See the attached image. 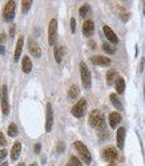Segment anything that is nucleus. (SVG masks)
I'll use <instances>...</instances> for the list:
<instances>
[{
	"instance_id": "f257e3e1",
	"label": "nucleus",
	"mask_w": 145,
	"mask_h": 166,
	"mask_svg": "<svg viewBox=\"0 0 145 166\" xmlns=\"http://www.w3.org/2000/svg\"><path fill=\"white\" fill-rule=\"evenodd\" d=\"M89 125L93 126V128L99 129V130H105V121H104V117L101 114L100 110H95L91 112L89 114Z\"/></svg>"
},
{
	"instance_id": "f03ea898",
	"label": "nucleus",
	"mask_w": 145,
	"mask_h": 166,
	"mask_svg": "<svg viewBox=\"0 0 145 166\" xmlns=\"http://www.w3.org/2000/svg\"><path fill=\"white\" fill-rule=\"evenodd\" d=\"M75 148H76L77 153L80 154V158L83 159L84 164L89 165L91 162H92V155H91V153H89V150H88V148H87V146L84 145L81 141H76V142H75Z\"/></svg>"
},
{
	"instance_id": "7ed1b4c3",
	"label": "nucleus",
	"mask_w": 145,
	"mask_h": 166,
	"mask_svg": "<svg viewBox=\"0 0 145 166\" xmlns=\"http://www.w3.org/2000/svg\"><path fill=\"white\" fill-rule=\"evenodd\" d=\"M80 75H81V81L83 86L85 89H89L92 85V76H91V71L88 69V66L84 61L80 62Z\"/></svg>"
},
{
	"instance_id": "20e7f679",
	"label": "nucleus",
	"mask_w": 145,
	"mask_h": 166,
	"mask_svg": "<svg viewBox=\"0 0 145 166\" xmlns=\"http://www.w3.org/2000/svg\"><path fill=\"white\" fill-rule=\"evenodd\" d=\"M71 112H72V114L75 116L76 118H81L87 112V100L81 98L80 101H77L76 104L73 105V108H72V110Z\"/></svg>"
},
{
	"instance_id": "39448f33",
	"label": "nucleus",
	"mask_w": 145,
	"mask_h": 166,
	"mask_svg": "<svg viewBox=\"0 0 145 166\" xmlns=\"http://www.w3.org/2000/svg\"><path fill=\"white\" fill-rule=\"evenodd\" d=\"M15 9H16V3L13 0L7 2V4L4 7V11H3V18L5 21H11L15 18Z\"/></svg>"
},
{
	"instance_id": "423d86ee",
	"label": "nucleus",
	"mask_w": 145,
	"mask_h": 166,
	"mask_svg": "<svg viewBox=\"0 0 145 166\" xmlns=\"http://www.w3.org/2000/svg\"><path fill=\"white\" fill-rule=\"evenodd\" d=\"M56 36H57V20L52 19L49 21V27H48V41H49V45H55L56 44Z\"/></svg>"
},
{
	"instance_id": "0eeeda50",
	"label": "nucleus",
	"mask_w": 145,
	"mask_h": 166,
	"mask_svg": "<svg viewBox=\"0 0 145 166\" xmlns=\"http://www.w3.org/2000/svg\"><path fill=\"white\" fill-rule=\"evenodd\" d=\"M53 126V109L52 104H47V117H45V132H51Z\"/></svg>"
},
{
	"instance_id": "6e6552de",
	"label": "nucleus",
	"mask_w": 145,
	"mask_h": 166,
	"mask_svg": "<svg viewBox=\"0 0 145 166\" xmlns=\"http://www.w3.org/2000/svg\"><path fill=\"white\" fill-rule=\"evenodd\" d=\"M117 155H119V153H117V150L114 148H112V146L104 149V152H103V158L105 159L107 162H113L114 159H117Z\"/></svg>"
},
{
	"instance_id": "1a4fd4ad",
	"label": "nucleus",
	"mask_w": 145,
	"mask_h": 166,
	"mask_svg": "<svg viewBox=\"0 0 145 166\" xmlns=\"http://www.w3.org/2000/svg\"><path fill=\"white\" fill-rule=\"evenodd\" d=\"M3 92V97L0 98L2 100V112L3 114H9V104H8V93H7V85H3L2 88Z\"/></svg>"
},
{
	"instance_id": "9d476101",
	"label": "nucleus",
	"mask_w": 145,
	"mask_h": 166,
	"mask_svg": "<svg viewBox=\"0 0 145 166\" xmlns=\"http://www.w3.org/2000/svg\"><path fill=\"white\" fill-rule=\"evenodd\" d=\"M28 51L33 57H36V59H39L40 56H41V49H40L39 44L36 41H33L32 39L28 40Z\"/></svg>"
},
{
	"instance_id": "9b49d317",
	"label": "nucleus",
	"mask_w": 145,
	"mask_h": 166,
	"mask_svg": "<svg viewBox=\"0 0 145 166\" xmlns=\"http://www.w3.org/2000/svg\"><path fill=\"white\" fill-rule=\"evenodd\" d=\"M103 31H104V35H105V37L109 40L112 44H119V37L116 36V33H114L112 29L109 28L108 25H104L103 27Z\"/></svg>"
},
{
	"instance_id": "f8f14e48",
	"label": "nucleus",
	"mask_w": 145,
	"mask_h": 166,
	"mask_svg": "<svg viewBox=\"0 0 145 166\" xmlns=\"http://www.w3.org/2000/svg\"><path fill=\"white\" fill-rule=\"evenodd\" d=\"M92 62L95 65H101V66H109L110 65V59L109 57H105V56H93L92 59Z\"/></svg>"
},
{
	"instance_id": "ddd939ff",
	"label": "nucleus",
	"mask_w": 145,
	"mask_h": 166,
	"mask_svg": "<svg viewBox=\"0 0 145 166\" xmlns=\"http://www.w3.org/2000/svg\"><path fill=\"white\" fill-rule=\"evenodd\" d=\"M93 32H95V24H93L92 20H87V21L83 24V33H84V36L89 37V36L93 35Z\"/></svg>"
},
{
	"instance_id": "4468645a",
	"label": "nucleus",
	"mask_w": 145,
	"mask_h": 166,
	"mask_svg": "<svg viewBox=\"0 0 145 166\" xmlns=\"http://www.w3.org/2000/svg\"><path fill=\"white\" fill-rule=\"evenodd\" d=\"M116 141H117V148L121 150V149L124 148V141H125V129L124 128H120L119 130H117Z\"/></svg>"
},
{
	"instance_id": "2eb2a0df",
	"label": "nucleus",
	"mask_w": 145,
	"mask_h": 166,
	"mask_svg": "<svg viewBox=\"0 0 145 166\" xmlns=\"http://www.w3.org/2000/svg\"><path fill=\"white\" fill-rule=\"evenodd\" d=\"M108 121H109L110 128H116V126L121 122V116H120V113H116V112L110 113L109 117H108Z\"/></svg>"
},
{
	"instance_id": "dca6fc26",
	"label": "nucleus",
	"mask_w": 145,
	"mask_h": 166,
	"mask_svg": "<svg viewBox=\"0 0 145 166\" xmlns=\"http://www.w3.org/2000/svg\"><path fill=\"white\" fill-rule=\"evenodd\" d=\"M20 153H21V144L20 142H15L11 149V159L12 161H16L19 158Z\"/></svg>"
},
{
	"instance_id": "f3484780",
	"label": "nucleus",
	"mask_w": 145,
	"mask_h": 166,
	"mask_svg": "<svg viewBox=\"0 0 145 166\" xmlns=\"http://www.w3.org/2000/svg\"><path fill=\"white\" fill-rule=\"evenodd\" d=\"M23 45H24V39H23V37H19V40H18V44H16L15 56H13V60H15V61H19L20 56H21V52H23Z\"/></svg>"
},
{
	"instance_id": "a211bd4d",
	"label": "nucleus",
	"mask_w": 145,
	"mask_h": 166,
	"mask_svg": "<svg viewBox=\"0 0 145 166\" xmlns=\"http://www.w3.org/2000/svg\"><path fill=\"white\" fill-rule=\"evenodd\" d=\"M21 69L24 73H29L32 71V61L28 56H24L23 57V62H21Z\"/></svg>"
},
{
	"instance_id": "6ab92c4d",
	"label": "nucleus",
	"mask_w": 145,
	"mask_h": 166,
	"mask_svg": "<svg viewBox=\"0 0 145 166\" xmlns=\"http://www.w3.org/2000/svg\"><path fill=\"white\" fill-rule=\"evenodd\" d=\"M117 78H119V75H117V72L114 71V69H110V71L107 72V84L108 85L114 84Z\"/></svg>"
},
{
	"instance_id": "aec40b11",
	"label": "nucleus",
	"mask_w": 145,
	"mask_h": 166,
	"mask_svg": "<svg viewBox=\"0 0 145 166\" xmlns=\"http://www.w3.org/2000/svg\"><path fill=\"white\" fill-rule=\"evenodd\" d=\"M114 86H116V92L119 94H123L124 91H125V81H124L123 77H119L114 82Z\"/></svg>"
},
{
	"instance_id": "412c9836",
	"label": "nucleus",
	"mask_w": 145,
	"mask_h": 166,
	"mask_svg": "<svg viewBox=\"0 0 145 166\" xmlns=\"http://www.w3.org/2000/svg\"><path fill=\"white\" fill-rule=\"evenodd\" d=\"M109 98H110V102L114 105V108H116L117 110H123V104H121V101L119 100L116 93H112V94L109 96Z\"/></svg>"
},
{
	"instance_id": "4be33fe9",
	"label": "nucleus",
	"mask_w": 145,
	"mask_h": 166,
	"mask_svg": "<svg viewBox=\"0 0 145 166\" xmlns=\"http://www.w3.org/2000/svg\"><path fill=\"white\" fill-rule=\"evenodd\" d=\"M64 52H65V48L64 46H56L55 48V59H56V62H61L63 60V56H64Z\"/></svg>"
},
{
	"instance_id": "5701e85b",
	"label": "nucleus",
	"mask_w": 145,
	"mask_h": 166,
	"mask_svg": "<svg viewBox=\"0 0 145 166\" xmlns=\"http://www.w3.org/2000/svg\"><path fill=\"white\" fill-rule=\"evenodd\" d=\"M80 94V89H79V86L77 85H72L69 88V91H68V97L71 100H75L77 98V96Z\"/></svg>"
},
{
	"instance_id": "b1692460",
	"label": "nucleus",
	"mask_w": 145,
	"mask_h": 166,
	"mask_svg": "<svg viewBox=\"0 0 145 166\" xmlns=\"http://www.w3.org/2000/svg\"><path fill=\"white\" fill-rule=\"evenodd\" d=\"M18 126H16L15 124H9V126H8V136L9 137H16L18 136Z\"/></svg>"
},
{
	"instance_id": "393cba45",
	"label": "nucleus",
	"mask_w": 145,
	"mask_h": 166,
	"mask_svg": "<svg viewBox=\"0 0 145 166\" xmlns=\"http://www.w3.org/2000/svg\"><path fill=\"white\" fill-rule=\"evenodd\" d=\"M89 12H91V7L88 4L81 5V7H80V9H79V13H80V16H81V18H85Z\"/></svg>"
},
{
	"instance_id": "a878e982",
	"label": "nucleus",
	"mask_w": 145,
	"mask_h": 166,
	"mask_svg": "<svg viewBox=\"0 0 145 166\" xmlns=\"http://www.w3.org/2000/svg\"><path fill=\"white\" fill-rule=\"evenodd\" d=\"M31 5H32V2H31V0H24V2L21 3V12L25 15V13L29 11Z\"/></svg>"
},
{
	"instance_id": "bb28decb",
	"label": "nucleus",
	"mask_w": 145,
	"mask_h": 166,
	"mask_svg": "<svg viewBox=\"0 0 145 166\" xmlns=\"http://www.w3.org/2000/svg\"><path fill=\"white\" fill-rule=\"evenodd\" d=\"M120 19L123 20V21H128L129 20V12L127 11V9H124V8H120Z\"/></svg>"
},
{
	"instance_id": "cd10ccee",
	"label": "nucleus",
	"mask_w": 145,
	"mask_h": 166,
	"mask_svg": "<svg viewBox=\"0 0 145 166\" xmlns=\"http://www.w3.org/2000/svg\"><path fill=\"white\" fill-rule=\"evenodd\" d=\"M67 166H83L81 162L77 159V157H71L69 161H68V165Z\"/></svg>"
},
{
	"instance_id": "c85d7f7f",
	"label": "nucleus",
	"mask_w": 145,
	"mask_h": 166,
	"mask_svg": "<svg viewBox=\"0 0 145 166\" xmlns=\"http://www.w3.org/2000/svg\"><path fill=\"white\" fill-rule=\"evenodd\" d=\"M103 49L107 53H109V55H113V53H114V48H113V46H110L109 44H103Z\"/></svg>"
},
{
	"instance_id": "c756f323",
	"label": "nucleus",
	"mask_w": 145,
	"mask_h": 166,
	"mask_svg": "<svg viewBox=\"0 0 145 166\" xmlns=\"http://www.w3.org/2000/svg\"><path fill=\"white\" fill-rule=\"evenodd\" d=\"M71 31H72V33L76 32V20L75 19H71Z\"/></svg>"
},
{
	"instance_id": "7c9ffc66",
	"label": "nucleus",
	"mask_w": 145,
	"mask_h": 166,
	"mask_svg": "<svg viewBox=\"0 0 145 166\" xmlns=\"http://www.w3.org/2000/svg\"><path fill=\"white\" fill-rule=\"evenodd\" d=\"M5 144H7V139H5L4 136H3L2 133H0V146H4Z\"/></svg>"
},
{
	"instance_id": "2f4dec72",
	"label": "nucleus",
	"mask_w": 145,
	"mask_h": 166,
	"mask_svg": "<svg viewBox=\"0 0 145 166\" xmlns=\"http://www.w3.org/2000/svg\"><path fill=\"white\" fill-rule=\"evenodd\" d=\"M5 157H7V150H4V149H3V150H0V162H2Z\"/></svg>"
},
{
	"instance_id": "473e14b6",
	"label": "nucleus",
	"mask_w": 145,
	"mask_h": 166,
	"mask_svg": "<svg viewBox=\"0 0 145 166\" xmlns=\"http://www.w3.org/2000/svg\"><path fill=\"white\" fill-rule=\"evenodd\" d=\"M57 152H59V153H63V152H64V144H63V142H59V148H57Z\"/></svg>"
},
{
	"instance_id": "72a5a7b5",
	"label": "nucleus",
	"mask_w": 145,
	"mask_h": 166,
	"mask_svg": "<svg viewBox=\"0 0 145 166\" xmlns=\"http://www.w3.org/2000/svg\"><path fill=\"white\" fill-rule=\"evenodd\" d=\"M144 64H145V60H144V59H141V62H140V69H139L140 72H143V71H144Z\"/></svg>"
},
{
	"instance_id": "f704fd0d",
	"label": "nucleus",
	"mask_w": 145,
	"mask_h": 166,
	"mask_svg": "<svg viewBox=\"0 0 145 166\" xmlns=\"http://www.w3.org/2000/svg\"><path fill=\"white\" fill-rule=\"evenodd\" d=\"M89 46H91V49H96V43L93 41V40H91V41H89Z\"/></svg>"
},
{
	"instance_id": "c9c22d12",
	"label": "nucleus",
	"mask_w": 145,
	"mask_h": 166,
	"mask_svg": "<svg viewBox=\"0 0 145 166\" xmlns=\"http://www.w3.org/2000/svg\"><path fill=\"white\" fill-rule=\"evenodd\" d=\"M40 149H41V145H40V144H36V145H35V153H40Z\"/></svg>"
},
{
	"instance_id": "e433bc0d",
	"label": "nucleus",
	"mask_w": 145,
	"mask_h": 166,
	"mask_svg": "<svg viewBox=\"0 0 145 166\" xmlns=\"http://www.w3.org/2000/svg\"><path fill=\"white\" fill-rule=\"evenodd\" d=\"M4 39H5V35H4V33H0V45H3Z\"/></svg>"
},
{
	"instance_id": "4c0bfd02",
	"label": "nucleus",
	"mask_w": 145,
	"mask_h": 166,
	"mask_svg": "<svg viewBox=\"0 0 145 166\" xmlns=\"http://www.w3.org/2000/svg\"><path fill=\"white\" fill-rule=\"evenodd\" d=\"M13 33H15V25H11V28H9V35L13 36Z\"/></svg>"
},
{
	"instance_id": "58836bf2",
	"label": "nucleus",
	"mask_w": 145,
	"mask_h": 166,
	"mask_svg": "<svg viewBox=\"0 0 145 166\" xmlns=\"http://www.w3.org/2000/svg\"><path fill=\"white\" fill-rule=\"evenodd\" d=\"M4 52H5L4 45H0V55H4Z\"/></svg>"
},
{
	"instance_id": "ea45409f",
	"label": "nucleus",
	"mask_w": 145,
	"mask_h": 166,
	"mask_svg": "<svg viewBox=\"0 0 145 166\" xmlns=\"http://www.w3.org/2000/svg\"><path fill=\"white\" fill-rule=\"evenodd\" d=\"M0 166H8V162H3V164L0 165Z\"/></svg>"
},
{
	"instance_id": "a19ab883",
	"label": "nucleus",
	"mask_w": 145,
	"mask_h": 166,
	"mask_svg": "<svg viewBox=\"0 0 145 166\" xmlns=\"http://www.w3.org/2000/svg\"><path fill=\"white\" fill-rule=\"evenodd\" d=\"M18 166H24V162H21V164H19Z\"/></svg>"
},
{
	"instance_id": "79ce46f5",
	"label": "nucleus",
	"mask_w": 145,
	"mask_h": 166,
	"mask_svg": "<svg viewBox=\"0 0 145 166\" xmlns=\"http://www.w3.org/2000/svg\"><path fill=\"white\" fill-rule=\"evenodd\" d=\"M29 166H38V165H36V164H31V165H29Z\"/></svg>"
},
{
	"instance_id": "37998d69",
	"label": "nucleus",
	"mask_w": 145,
	"mask_h": 166,
	"mask_svg": "<svg viewBox=\"0 0 145 166\" xmlns=\"http://www.w3.org/2000/svg\"><path fill=\"white\" fill-rule=\"evenodd\" d=\"M144 13H145V2H144Z\"/></svg>"
},
{
	"instance_id": "c03bdc74",
	"label": "nucleus",
	"mask_w": 145,
	"mask_h": 166,
	"mask_svg": "<svg viewBox=\"0 0 145 166\" xmlns=\"http://www.w3.org/2000/svg\"><path fill=\"white\" fill-rule=\"evenodd\" d=\"M110 166H112V165H110Z\"/></svg>"
}]
</instances>
